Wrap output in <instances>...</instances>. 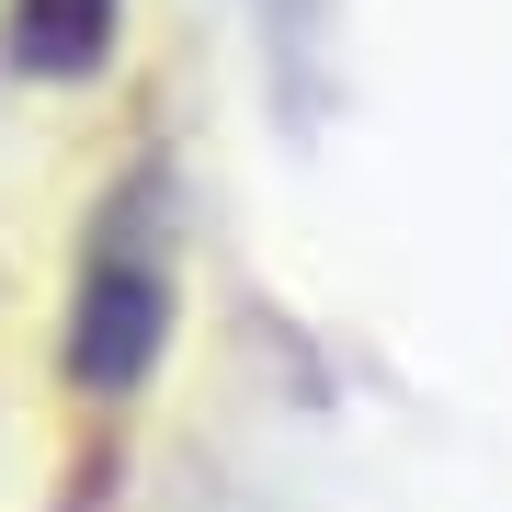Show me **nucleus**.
Here are the masks:
<instances>
[{
    "mask_svg": "<svg viewBox=\"0 0 512 512\" xmlns=\"http://www.w3.org/2000/svg\"><path fill=\"white\" fill-rule=\"evenodd\" d=\"M160 353H171V171L137 160L103 183L69 274V387L114 410L160 376Z\"/></svg>",
    "mask_w": 512,
    "mask_h": 512,
    "instance_id": "f257e3e1",
    "label": "nucleus"
},
{
    "mask_svg": "<svg viewBox=\"0 0 512 512\" xmlns=\"http://www.w3.org/2000/svg\"><path fill=\"white\" fill-rule=\"evenodd\" d=\"M114 12H126V0H12V69L92 80L114 57Z\"/></svg>",
    "mask_w": 512,
    "mask_h": 512,
    "instance_id": "f03ea898",
    "label": "nucleus"
}]
</instances>
